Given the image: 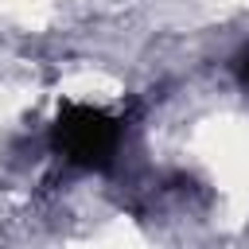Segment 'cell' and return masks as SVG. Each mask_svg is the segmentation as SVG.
<instances>
[{"label": "cell", "mask_w": 249, "mask_h": 249, "mask_svg": "<svg viewBox=\"0 0 249 249\" xmlns=\"http://www.w3.org/2000/svg\"><path fill=\"white\" fill-rule=\"evenodd\" d=\"M233 74H237V82H241V86L249 89V47H245V51H241V54L233 58Z\"/></svg>", "instance_id": "2"}, {"label": "cell", "mask_w": 249, "mask_h": 249, "mask_svg": "<svg viewBox=\"0 0 249 249\" xmlns=\"http://www.w3.org/2000/svg\"><path fill=\"white\" fill-rule=\"evenodd\" d=\"M51 140H54V148H58L70 163L89 167V171H101V167H109L113 156H117L121 121L109 117L105 109H93V105H62Z\"/></svg>", "instance_id": "1"}]
</instances>
